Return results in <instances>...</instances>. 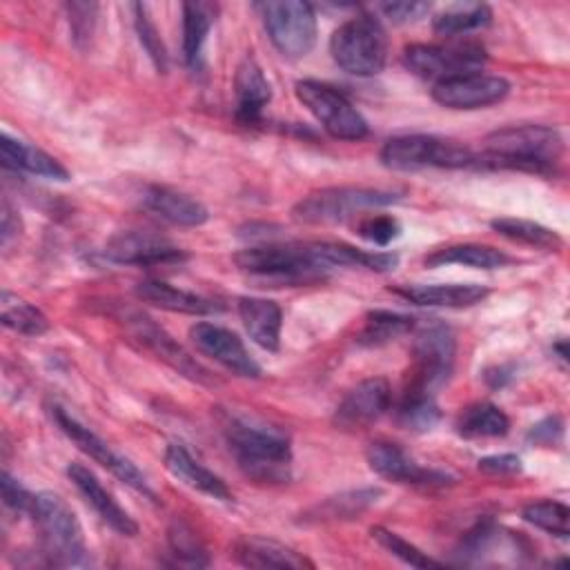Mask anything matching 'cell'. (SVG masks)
Returning <instances> with one entry per match:
<instances>
[{
    "label": "cell",
    "instance_id": "cell-36",
    "mask_svg": "<svg viewBox=\"0 0 570 570\" xmlns=\"http://www.w3.org/2000/svg\"><path fill=\"white\" fill-rule=\"evenodd\" d=\"M396 419L405 430H412V432L432 430L441 419L434 394L405 390V394L401 399V405L396 410Z\"/></svg>",
    "mask_w": 570,
    "mask_h": 570
},
{
    "label": "cell",
    "instance_id": "cell-35",
    "mask_svg": "<svg viewBox=\"0 0 570 570\" xmlns=\"http://www.w3.org/2000/svg\"><path fill=\"white\" fill-rule=\"evenodd\" d=\"M0 321L4 327L24 336H40L49 330V318L36 305L13 296L7 289L2 292L0 301Z\"/></svg>",
    "mask_w": 570,
    "mask_h": 570
},
{
    "label": "cell",
    "instance_id": "cell-8",
    "mask_svg": "<svg viewBox=\"0 0 570 570\" xmlns=\"http://www.w3.org/2000/svg\"><path fill=\"white\" fill-rule=\"evenodd\" d=\"M294 94L321 127L338 140H361L370 134L363 114L336 87L318 80H298Z\"/></svg>",
    "mask_w": 570,
    "mask_h": 570
},
{
    "label": "cell",
    "instance_id": "cell-45",
    "mask_svg": "<svg viewBox=\"0 0 570 570\" xmlns=\"http://www.w3.org/2000/svg\"><path fill=\"white\" fill-rule=\"evenodd\" d=\"M563 434V421L559 416H546L528 432V441L541 448H552Z\"/></svg>",
    "mask_w": 570,
    "mask_h": 570
},
{
    "label": "cell",
    "instance_id": "cell-3",
    "mask_svg": "<svg viewBox=\"0 0 570 570\" xmlns=\"http://www.w3.org/2000/svg\"><path fill=\"white\" fill-rule=\"evenodd\" d=\"M29 517L33 519L42 550L53 566L87 563V543L82 525L67 501L53 492H38Z\"/></svg>",
    "mask_w": 570,
    "mask_h": 570
},
{
    "label": "cell",
    "instance_id": "cell-28",
    "mask_svg": "<svg viewBox=\"0 0 570 570\" xmlns=\"http://www.w3.org/2000/svg\"><path fill=\"white\" fill-rule=\"evenodd\" d=\"M383 490L381 488H354L338 492L334 497H327L312 505L305 514L303 521H343V519H354L363 514L367 508H372L381 499Z\"/></svg>",
    "mask_w": 570,
    "mask_h": 570
},
{
    "label": "cell",
    "instance_id": "cell-23",
    "mask_svg": "<svg viewBox=\"0 0 570 570\" xmlns=\"http://www.w3.org/2000/svg\"><path fill=\"white\" fill-rule=\"evenodd\" d=\"M394 294L421 307H450L461 309L481 303L488 289L476 283H448V285H403L394 287Z\"/></svg>",
    "mask_w": 570,
    "mask_h": 570
},
{
    "label": "cell",
    "instance_id": "cell-18",
    "mask_svg": "<svg viewBox=\"0 0 570 570\" xmlns=\"http://www.w3.org/2000/svg\"><path fill=\"white\" fill-rule=\"evenodd\" d=\"M67 476L76 485V490L82 494V499L96 510V514L118 534L122 537H136L138 523L134 517L102 488V483L96 479V474L82 465V463H69Z\"/></svg>",
    "mask_w": 570,
    "mask_h": 570
},
{
    "label": "cell",
    "instance_id": "cell-38",
    "mask_svg": "<svg viewBox=\"0 0 570 570\" xmlns=\"http://www.w3.org/2000/svg\"><path fill=\"white\" fill-rule=\"evenodd\" d=\"M521 517L530 525H534L539 530H546V532H550L554 537H561V539H566L568 532H570V523H568L570 521V510L561 501H552V499L534 501V503L523 508Z\"/></svg>",
    "mask_w": 570,
    "mask_h": 570
},
{
    "label": "cell",
    "instance_id": "cell-15",
    "mask_svg": "<svg viewBox=\"0 0 570 570\" xmlns=\"http://www.w3.org/2000/svg\"><path fill=\"white\" fill-rule=\"evenodd\" d=\"M189 338L200 354L214 358L218 365L234 372L236 376H261V365L252 358L245 343L232 330L214 323H196L189 330Z\"/></svg>",
    "mask_w": 570,
    "mask_h": 570
},
{
    "label": "cell",
    "instance_id": "cell-6",
    "mask_svg": "<svg viewBox=\"0 0 570 570\" xmlns=\"http://www.w3.org/2000/svg\"><path fill=\"white\" fill-rule=\"evenodd\" d=\"M476 151L468 145L428 134H405L390 138L381 149V163L394 171H412L423 167H474Z\"/></svg>",
    "mask_w": 570,
    "mask_h": 570
},
{
    "label": "cell",
    "instance_id": "cell-7",
    "mask_svg": "<svg viewBox=\"0 0 570 570\" xmlns=\"http://www.w3.org/2000/svg\"><path fill=\"white\" fill-rule=\"evenodd\" d=\"M396 191L374 189V187H325L301 198L292 216L307 225H327L341 223L363 209L385 207L399 203Z\"/></svg>",
    "mask_w": 570,
    "mask_h": 570
},
{
    "label": "cell",
    "instance_id": "cell-47",
    "mask_svg": "<svg viewBox=\"0 0 570 570\" xmlns=\"http://www.w3.org/2000/svg\"><path fill=\"white\" fill-rule=\"evenodd\" d=\"M479 470L485 474H517L521 472V459L517 454H490L479 459Z\"/></svg>",
    "mask_w": 570,
    "mask_h": 570
},
{
    "label": "cell",
    "instance_id": "cell-21",
    "mask_svg": "<svg viewBox=\"0 0 570 570\" xmlns=\"http://www.w3.org/2000/svg\"><path fill=\"white\" fill-rule=\"evenodd\" d=\"M165 468L169 470V474L174 479H178L180 483L189 485L191 490H198L212 499L218 501H232V490L227 488V483L214 474L212 470H207L200 461H196L183 445L178 443H169L165 450Z\"/></svg>",
    "mask_w": 570,
    "mask_h": 570
},
{
    "label": "cell",
    "instance_id": "cell-14",
    "mask_svg": "<svg viewBox=\"0 0 570 570\" xmlns=\"http://www.w3.org/2000/svg\"><path fill=\"white\" fill-rule=\"evenodd\" d=\"M102 254L107 261L118 265H158L187 258V254L169 238L147 229L116 232L105 243Z\"/></svg>",
    "mask_w": 570,
    "mask_h": 570
},
{
    "label": "cell",
    "instance_id": "cell-27",
    "mask_svg": "<svg viewBox=\"0 0 570 570\" xmlns=\"http://www.w3.org/2000/svg\"><path fill=\"white\" fill-rule=\"evenodd\" d=\"M134 292L140 301L156 305L160 309H167V312L203 316V314H212V312L220 309V305H216L212 298H205V296L187 292V289H178L163 281H151V278L140 281Z\"/></svg>",
    "mask_w": 570,
    "mask_h": 570
},
{
    "label": "cell",
    "instance_id": "cell-48",
    "mask_svg": "<svg viewBox=\"0 0 570 570\" xmlns=\"http://www.w3.org/2000/svg\"><path fill=\"white\" fill-rule=\"evenodd\" d=\"M20 232V218L13 212L11 203L4 198L2 200V243L7 245L11 240V236H16Z\"/></svg>",
    "mask_w": 570,
    "mask_h": 570
},
{
    "label": "cell",
    "instance_id": "cell-11",
    "mask_svg": "<svg viewBox=\"0 0 570 570\" xmlns=\"http://www.w3.org/2000/svg\"><path fill=\"white\" fill-rule=\"evenodd\" d=\"M412 352L414 372L407 390L434 394V390L450 379L454 367L456 341L452 330L443 323H430L421 327L414 336Z\"/></svg>",
    "mask_w": 570,
    "mask_h": 570
},
{
    "label": "cell",
    "instance_id": "cell-2",
    "mask_svg": "<svg viewBox=\"0 0 570 570\" xmlns=\"http://www.w3.org/2000/svg\"><path fill=\"white\" fill-rule=\"evenodd\" d=\"M563 151V138L548 125H510L485 136L474 167L550 174Z\"/></svg>",
    "mask_w": 570,
    "mask_h": 570
},
{
    "label": "cell",
    "instance_id": "cell-49",
    "mask_svg": "<svg viewBox=\"0 0 570 570\" xmlns=\"http://www.w3.org/2000/svg\"><path fill=\"white\" fill-rule=\"evenodd\" d=\"M554 350L559 352V358H561V361H568V350H566V341H559V343L554 345Z\"/></svg>",
    "mask_w": 570,
    "mask_h": 570
},
{
    "label": "cell",
    "instance_id": "cell-24",
    "mask_svg": "<svg viewBox=\"0 0 570 570\" xmlns=\"http://www.w3.org/2000/svg\"><path fill=\"white\" fill-rule=\"evenodd\" d=\"M234 94H236V116L240 122H256L263 109L272 100V87L261 69V65L247 56L236 69L234 76Z\"/></svg>",
    "mask_w": 570,
    "mask_h": 570
},
{
    "label": "cell",
    "instance_id": "cell-40",
    "mask_svg": "<svg viewBox=\"0 0 570 570\" xmlns=\"http://www.w3.org/2000/svg\"><path fill=\"white\" fill-rule=\"evenodd\" d=\"M167 539H169V548L171 552L176 554V559L185 566H207L209 559H207V552L203 548V543L198 541V537L194 534V530L183 523V521H174L169 532H167Z\"/></svg>",
    "mask_w": 570,
    "mask_h": 570
},
{
    "label": "cell",
    "instance_id": "cell-29",
    "mask_svg": "<svg viewBox=\"0 0 570 570\" xmlns=\"http://www.w3.org/2000/svg\"><path fill=\"white\" fill-rule=\"evenodd\" d=\"M425 267H443V265H465L476 269H497L512 263V258L490 245H476V243H459L448 245L441 249H434L430 256H425Z\"/></svg>",
    "mask_w": 570,
    "mask_h": 570
},
{
    "label": "cell",
    "instance_id": "cell-43",
    "mask_svg": "<svg viewBox=\"0 0 570 570\" xmlns=\"http://www.w3.org/2000/svg\"><path fill=\"white\" fill-rule=\"evenodd\" d=\"M65 9H67V16H69V27H71L76 45L89 42L91 33H94V27H96L98 4H94V2H71V4H65Z\"/></svg>",
    "mask_w": 570,
    "mask_h": 570
},
{
    "label": "cell",
    "instance_id": "cell-12",
    "mask_svg": "<svg viewBox=\"0 0 570 570\" xmlns=\"http://www.w3.org/2000/svg\"><path fill=\"white\" fill-rule=\"evenodd\" d=\"M51 416L56 419L58 428L78 445V450H82L87 456H91L96 463H100L102 468H107L116 479H120L122 483H127L129 488H134L136 492H140L142 497H147L149 501H158L156 492L151 490L147 476L122 454H118L116 450H111L96 432H91L87 425H82L78 419H73L69 412H65L62 407H53Z\"/></svg>",
    "mask_w": 570,
    "mask_h": 570
},
{
    "label": "cell",
    "instance_id": "cell-25",
    "mask_svg": "<svg viewBox=\"0 0 570 570\" xmlns=\"http://www.w3.org/2000/svg\"><path fill=\"white\" fill-rule=\"evenodd\" d=\"M236 559L247 568H283V570L314 568V563L301 552L263 537L240 539L236 543Z\"/></svg>",
    "mask_w": 570,
    "mask_h": 570
},
{
    "label": "cell",
    "instance_id": "cell-20",
    "mask_svg": "<svg viewBox=\"0 0 570 570\" xmlns=\"http://www.w3.org/2000/svg\"><path fill=\"white\" fill-rule=\"evenodd\" d=\"M142 207L149 209L151 214L160 216L167 223L174 225H185V227H196L207 223L209 212L207 207L196 200L194 196L178 191L174 187H165V185H149L142 196Z\"/></svg>",
    "mask_w": 570,
    "mask_h": 570
},
{
    "label": "cell",
    "instance_id": "cell-33",
    "mask_svg": "<svg viewBox=\"0 0 570 570\" xmlns=\"http://www.w3.org/2000/svg\"><path fill=\"white\" fill-rule=\"evenodd\" d=\"M216 7L205 2H185L183 4V58L187 65H196L207 40V33L214 24Z\"/></svg>",
    "mask_w": 570,
    "mask_h": 570
},
{
    "label": "cell",
    "instance_id": "cell-9",
    "mask_svg": "<svg viewBox=\"0 0 570 570\" xmlns=\"http://www.w3.org/2000/svg\"><path fill=\"white\" fill-rule=\"evenodd\" d=\"M272 45L285 58H303L316 45L314 7L298 0H276L256 4Z\"/></svg>",
    "mask_w": 570,
    "mask_h": 570
},
{
    "label": "cell",
    "instance_id": "cell-13",
    "mask_svg": "<svg viewBox=\"0 0 570 570\" xmlns=\"http://www.w3.org/2000/svg\"><path fill=\"white\" fill-rule=\"evenodd\" d=\"M510 94V82L501 76L474 71L439 80L432 87V98L448 109H481L501 102Z\"/></svg>",
    "mask_w": 570,
    "mask_h": 570
},
{
    "label": "cell",
    "instance_id": "cell-4",
    "mask_svg": "<svg viewBox=\"0 0 570 570\" xmlns=\"http://www.w3.org/2000/svg\"><path fill=\"white\" fill-rule=\"evenodd\" d=\"M332 60L347 73L367 78L383 71L387 60V36L370 13L345 20L330 38Z\"/></svg>",
    "mask_w": 570,
    "mask_h": 570
},
{
    "label": "cell",
    "instance_id": "cell-46",
    "mask_svg": "<svg viewBox=\"0 0 570 570\" xmlns=\"http://www.w3.org/2000/svg\"><path fill=\"white\" fill-rule=\"evenodd\" d=\"M381 11L392 22L405 24V22H414V20L423 18L430 11V2H385V4H381Z\"/></svg>",
    "mask_w": 570,
    "mask_h": 570
},
{
    "label": "cell",
    "instance_id": "cell-39",
    "mask_svg": "<svg viewBox=\"0 0 570 570\" xmlns=\"http://www.w3.org/2000/svg\"><path fill=\"white\" fill-rule=\"evenodd\" d=\"M372 539L385 548L390 554H394L396 559H401L403 563L407 566H414V568H432V566H441V561L428 557L425 552H421L416 546H412L410 541H405L401 534L387 530V528H381V525H374L370 530Z\"/></svg>",
    "mask_w": 570,
    "mask_h": 570
},
{
    "label": "cell",
    "instance_id": "cell-30",
    "mask_svg": "<svg viewBox=\"0 0 570 570\" xmlns=\"http://www.w3.org/2000/svg\"><path fill=\"white\" fill-rule=\"evenodd\" d=\"M327 267H365L372 272H392L399 256L392 252H365L347 243H312Z\"/></svg>",
    "mask_w": 570,
    "mask_h": 570
},
{
    "label": "cell",
    "instance_id": "cell-22",
    "mask_svg": "<svg viewBox=\"0 0 570 570\" xmlns=\"http://www.w3.org/2000/svg\"><path fill=\"white\" fill-rule=\"evenodd\" d=\"M238 316L249 334V338L267 352H276L281 345L283 312L276 301L261 296L238 298Z\"/></svg>",
    "mask_w": 570,
    "mask_h": 570
},
{
    "label": "cell",
    "instance_id": "cell-1",
    "mask_svg": "<svg viewBox=\"0 0 570 570\" xmlns=\"http://www.w3.org/2000/svg\"><path fill=\"white\" fill-rule=\"evenodd\" d=\"M223 432L245 476L256 483H285L289 479L292 445L283 430L229 414L223 423Z\"/></svg>",
    "mask_w": 570,
    "mask_h": 570
},
{
    "label": "cell",
    "instance_id": "cell-41",
    "mask_svg": "<svg viewBox=\"0 0 570 570\" xmlns=\"http://www.w3.org/2000/svg\"><path fill=\"white\" fill-rule=\"evenodd\" d=\"M131 9H134V22H136V33L140 38V45L149 53V58L156 65V69L165 71L167 69V51H165V45H163V40L158 36L156 24L151 22V18L147 13V7L136 2V4H131Z\"/></svg>",
    "mask_w": 570,
    "mask_h": 570
},
{
    "label": "cell",
    "instance_id": "cell-17",
    "mask_svg": "<svg viewBox=\"0 0 570 570\" xmlns=\"http://www.w3.org/2000/svg\"><path fill=\"white\" fill-rule=\"evenodd\" d=\"M392 392L385 379L374 376L354 385L336 405L334 423L343 430H358L379 421L390 410Z\"/></svg>",
    "mask_w": 570,
    "mask_h": 570
},
{
    "label": "cell",
    "instance_id": "cell-16",
    "mask_svg": "<svg viewBox=\"0 0 570 570\" xmlns=\"http://www.w3.org/2000/svg\"><path fill=\"white\" fill-rule=\"evenodd\" d=\"M367 463L370 468L394 483L405 485H445L452 483L454 476H450L443 470L421 465L414 461L401 445L390 441H376L367 448Z\"/></svg>",
    "mask_w": 570,
    "mask_h": 570
},
{
    "label": "cell",
    "instance_id": "cell-44",
    "mask_svg": "<svg viewBox=\"0 0 570 570\" xmlns=\"http://www.w3.org/2000/svg\"><path fill=\"white\" fill-rule=\"evenodd\" d=\"M2 501L7 508L16 510L18 514H29L31 505H33V492H29L20 481H16L9 472L2 474Z\"/></svg>",
    "mask_w": 570,
    "mask_h": 570
},
{
    "label": "cell",
    "instance_id": "cell-37",
    "mask_svg": "<svg viewBox=\"0 0 570 570\" xmlns=\"http://www.w3.org/2000/svg\"><path fill=\"white\" fill-rule=\"evenodd\" d=\"M492 11L488 4H459L439 13L432 22V29L439 36H459L490 24Z\"/></svg>",
    "mask_w": 570,
    "mask_h": 570
},
{
    "label": "cell",
    "instance_id": "cell-32",
    "mask_svg": "<svg viewBox=\"0 0 570 570\" xmlns=\"http://www.w3.org/2000/svg\"><path fill=\"white\" fill-rule=\"evenodd\" d=\"M414 327L416 323L407 314H399L390 309H372L365 316L361 332L356 334V343L365 347H379L414 332Z\"/></svg>",
    "mask_w": 570,
    "mask_h": 570
},
{
    "label": "cell",
    "instance_id": "cell-5",
    "mask_svg": "<svg viewBox=\"0 0 570 570\" xmlns=\"http://www.w3.org/2000/svg\"><path fill=\"white\" fill-rule=\"evenodd\" d=\"M234 263L240 272L272 278V281H287V283H305L316 281L325 269H330L316 254L314 245H256L234 254Z\"/></svg>",
    "mask_w": 570,
    "mask_h": 570
},
{
    "label": "cell",
    "instance_id": "cell-31",
    "mask_svg": "<svg viewBox=\"0 0 570 570\" xmlns=\"http://www.w3.org/2000/svg\"><path fill=\"white\" fill-rule=\"evenodd\" d=\"M454 428L463 439H494L508 434L510 419L494 403L481 401L463 407L456 416Z\"/></svg>",
    "mask_w": 570,
    "mask_h": 570
},
{
    "label": "cell",
    "instance_id": "cell-42",
    "mask_svg": "<svg viewBox=\"0 0 570 570\" xmlns=\"http://www.w3.org/2000/svg\"><path fill=\"white\" fill-rule=\"evenodd\" d=\"M358 236L374 243V245H390L399 234H401V225L394 216L387 214H379V216H365L358 227H356Z\"/></svg>",
    "mask_w": 570,
    "mask_h": 570
},
{
    "label": "cell",
    "instance_id": "cell-10",
    "mask_svg": "<svg viewBox=\"0 0 570 570\" xmlns=\"http://www.w3.org/2000/svg\"><path fill=\"white\" fill-rule=\"evenodd\" d=\"M485 49L476 42L456 45H410L403 49V65L410 73L423 80H448L463 73L481 71Z\"/></svg>",
    "mask_w": 570,
    "mask_h": 570
},
{
    "label": "cell",
    "instance_id": "cell-34",
    "mask_svg": "<svg viewBox=\"0 0 570 570\" xmlns=\"http://www.w3.org/2000/svg\"><path fill=\"white\" fill-rule=\"evenodd\" d=\"M490 227L508 238V240H514V243H523V245H532V247H539V249H557L561 247V236L541 225V223H534V220H528V218H494L490 220Z\"/></svg>",
    "mask_w": 570,
    "mask_h": 570
},
{
    "label": "cell",
    "instance_id": "cell-26",
    "mask_svg": "<svg viewBox=\"0 0 570 570\" xmlns=\"http://www.w3.org/2000/svg\"><path fill=\"white\" fill-rule=\"evenodd\" d=\"M0 154H2V165L11 167L16 171L20 169V171L60 180V183L69 180L67 167H62L51 154L33 147L24 140L11 138L9 134H2V138H0Z\"/></svg>",
    "mask_w": 570,
    "mask_h": 570
},
{
    "label": "cell",
    "instance_id": "cell-19",
    "mask_svg": "<svg viewBox=\"0 0 570 570\" xmlns=\"http://www.w3.org/2000/svg\"><path fill=\"white\" fill-rule=\"evenodd\" d=\"M125 323L129 325L131 334H134L147 350H151L158 358L167 361L174 370H178L180 374H185V376H189V379H194V381H205V379H207V372H205L198 363H194V361L187 356V352H185L180 345H176L174 338H171L169 334H165L163 327H158L151 318H147V316L134 312V314L125 316Z\"/></svg>",
    "mask_w": 570,
    "mask_h": 570
}]
</instances>
